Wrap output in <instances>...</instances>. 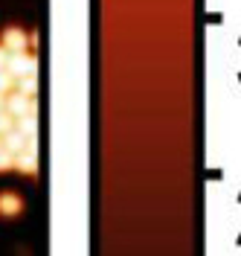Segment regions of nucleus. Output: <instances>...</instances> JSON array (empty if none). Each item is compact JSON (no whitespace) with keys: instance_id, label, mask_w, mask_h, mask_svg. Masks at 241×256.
<instances>
[{"instance_id":"obj_1","label":"nucleus","mask_w":241,"mask_h":256,"mask_svg":"<svg viewBox=\"0 0 241 256\" xmlns=\"http://www.w3.org/2000/svg\"><path fill=\"white\" fill-rule=\"evenodd\" d=\"M26 212V201L23 195L15 190H0V218L3 222H17Z\"/></svg>"},{"instance_id":"obj_2","label":"nucleus","mask_w":241,"mask_h":256,"mask_svg":"<svg viewBox=\"0 0 241 256\" xmlns=\"http://www.w3.org/2000/svg\"><path fill=\"white\" fill-rule=\"evenodd\" d=\"M0 47L6 52H26L29 50V32L20 26H6L0 32Z\"/></svg>"},{"instance_id":"obj_3","label":"nucleus","mask_w":241,"mask_h":256,"mask_svg":"<svg viewBox=\"0 0 241 256\" xmlns=\"http://www.w3.org/2000/svg\"><path fill=\"white\" fill-rule=\"evenodd\" d=\"M6 70L12 73V76H26V73H35L38 70V58H35L32 52L26 50V52H9L6 56Z\"/></svg>"},{"instance_id":"obj_4","label":"nucleus","mask_w":241,"mask_h":256,"mask_svg":"<svg viewBox=\"0 0 241 256\" xmlns=\"http://www.w3.org/2000/svg\"><path fill=\"white\" fill-rule=\"evenodd\" d=\"M6 111L12 114V116H20V114H35V96H23L20 90L6 94Z\"/></svg>"},{"instance_id":"obj_5","label":"nucleus","mask_w":241,"mask_h":256,"mask_svg":"<svg viewBox=\"0 0 241 256\" xmlns=\"http://www.w3.org/2000/svg\"><path fill=\"white\" fill-rule=\"evenodd\" d=\"M12 172H17V175L23 178H38V154H32V152H17L15 154V169Z\"/></svg>"},{"instance_id":"obj_6","label":"nucleus","mask_w":241,"mask_h":256,"mask_svg":"<svg viewBox=\"0 0 241 256\" xmlns=\"http://www.w3.org/2000/svg\"><path fill=\"white\" fill-rule=\"evenodd\" d=\"M3 148H6V152H12V154H17V152H23V148H26V137H23L17 128H12V131H6V134H3Z\"/></svg>"},{"instance_id":"obj_7","label":"nucleus","mask_w":241,"mask_h":256,"mask_svg":"<svg viewBox=\"0 0 241 256\" xmlns=\"http://www.w3.org/2000/svg\"><path fill=\"white\" fill-rule=\"evenodd\" d=\"M15 128L23 134V137H35V131H38L35 114H20V116H15Z\"/></svg>"},{"instance_id":"obj_8","label":"nucleus","mask_w":241,"mask_h":256,"mask_svg":"<svg viewBox=\"0 0 241 256\" xmlns=\"http://www.w3.org/2000/svg\"><path fill=\"white\" fill-rule=\"evenodd\" d=\"M15 90H20L23 96H35V94H38V73H26V76H17Z\"/></svg>"},{"instance_id":"obj_9","label":"nucleus","mask_w":241,"mask_h":256,"mask_svg":"<svg viewBox=\"0 0 241 256\" xmlns=\"http://www.w3.org/2000/svg\"><path fill=\"white\" fill-rule=\"evenodd\" d=\"M15 82L17 79L6 70V67H0V94H12V90H15Z\"/></svg>"},{"instance_id":"obj_10","label":"nucleus","mask_w":241,"mask_h":256,"mask_svg":"<svg viewBox=\"0 0 241 256\" xmlns=\"http://www.w3.org/2000/svg\"><path fill=\"white\" fill-rule=\"evenodd\" d=\"M12 169H15V154L0 146V172H12Z\"/></svg>"},{"instance_id":"obj_11","label":"nucleus","mask_w":241,"mask_h":256,"mask_svg":"<svg viewBox=\"0 0 241 256\" xmlns=\"http://www.w3.org/2000/svg\"><path fill=\"white\" fill-rule=\"evenodd\" d=\"M12 128H15V116L3 108V111H0V137H3L6 131H12Z\"/></svg>"},{"instance_id":"obj_12","label":"nucleus","mask_w":241,"mask_h":256,"mask_svg":"<svg viewBox=\"0 0 241 256\" xmlns=\"http://www.w3.org/2000/svg\"><path fill=\"white\" fill-rule=\"evenodd\" d=\"M6 56H9V52H6V50L0 47V67H6Z\"/></svg>"},{"instance_id":"obj_13","label":"nucleus","mask_w":241,"mask_h":256,"mask_svg":"<svg viewBox=\"0 0 241 256\" xmlns=\"http://www.w3.org/2000/svg\"><path fill=\"white\" fill-rule=\"evenodd\" d=\"M6 108V94H0V111Z\"/></svg>"},{"instance_id":"obj_14","label":"nucleus","mask_w":241,"mask_h":256,"mask_svg":"<svg viewBox=\"0 0 241 256\" xmlns=\"http://www.w3.org/2000/svg\"><path fill=\"white\" fill-rule=\"evenodd\" d=\"M0 146H3V137H0Z\"/></svg>"}]
</instances>
